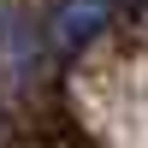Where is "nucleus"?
Segmentation results:
<instances>
[{"instance_id": "f257e3e1", "label": "nucleus", "mask_w": 148, "mask_h": 148, "mask_svg": "<svg viewBox=\"0 0 148 148\" xmlns=\"http://www.w3.org/2000/svg\"><path fill=\"white\" fill-rule=\"evenodd\" d=\"M113 6H119V0H53V6H47V42H53L59 53L89 47L95 36L107 30Z\"/></svg>"}]
</instances>
